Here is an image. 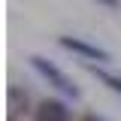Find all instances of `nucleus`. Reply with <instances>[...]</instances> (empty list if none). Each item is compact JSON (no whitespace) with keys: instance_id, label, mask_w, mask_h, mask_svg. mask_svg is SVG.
<instances>
[{"instance_id":"f257e3e1","label":"nucleus","mask_w":121,"mask_h":121,"mask_svg":"<svg viewBox=\"0 0 121 121\" xmlns=\"http://www.w3.org/2000/svg\"><path fill=\"white\" fill-rule=\"evenodd\" d=\"M30 67L43 76L52 88H58L64 97H73V100H79V88H76V82H73L67 73H64V70H58V67H55L48 58H43V55H30Z\"/></svg>"},{"instance_id":"f03ea898","label":"nucleus","mask_w":121,"mask_h":121,"mask_svg":"<svg viewBox=\"0 0 121 121\" xmlns=\"http://www.w3.org/2000/svg\"><path fill=\"white\" fill-rule=\"evenodd\" d=\"M58 45L67 48V52H73V55H79V58H85V60H97V64L112 60V55H109L106 48L88 43V39H82V36H58Z\"/></svg>"},{"instance_id":"7ed1b4c3","label":"nucleus","mask_w":121,"mask_h":121,"mask_svg":"<svg viewBox=\"0 0 121 121\" xmlns=\"http://www.w3.org/2000/svg\"><path fill=\"white\" fill-rule=\"evenodd\" d=\"M70 109L64 100H55V97H45L33 106V121H70Z\"/></svg>"},{"instance_id":"20e7f679","label":"nucleus","mask_w":121,"mask_h":121,"mask_svg":"<svg viewBox=\"0 0 121 121\" xmlns=\"http://www.w3.org/2000/svg\"><path fill=\"white\" fill-rule=\"evenodd\" d=\"M27 112H33V109H30V97H27V94H21L18 85H9V118L27 115Z\"/></svg>"},{"instance_id":"39448f33","label":"nucleus","mask_w":121,"mask_h":121,"mask_svg":"<svg viewBox=\"0 0 121 121\" xmlns=\"http://www.w3.org/2000/svg\"><path fill=\"white\" fill-rule=\"evenodd\" d=\"M88 73L97 76L106 88H112L115 94H121V76H112V73H106V70H100V67H94V64H88Z\"/></svg>"},{"instance_id":"423d86ee","label":"nucleus","mask_w":121,"mask_h":121,"mask_svg":"<svg viewBox=\"0 0 121 121\" xmlns=\"http://www.w3.org/2000/svg\"><path fill=\"white\" fill-rule=\"evenodd\" d=\"M82 121H106V118H100V115H94V112H88V115H82Z\"/></svg>"},{"instance_id":"0eeeda50","label":"nucleus","mask_w":121,"mask_h":121,"mask_svg":"<svg viewBox=\"0 0 121 121\" xmlns=\"http://www.w3.org/2000/svg\"><path fill=\"white\" fill-rule=\"evenodd\" d=\"M97 3H103V6H109V9H118V0H97Z\"/></svg>"}]
</instances>
